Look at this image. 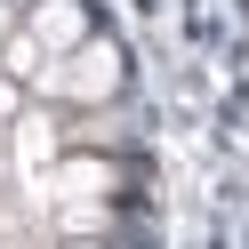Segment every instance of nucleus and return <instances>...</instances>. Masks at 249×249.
Returning a JSON list of instances; mask_svg holds the SVG:
<instances>
[{"label":"nucleus","mask_w":249,"mask_h":249,"mask_svg":"<svg viewBox=\"0 0 249 249\" xmlns=\"http://www.w3.org/2000/svg\"><path fill=\"white\" fill-rule=\"evenodd\" d=\"M49 89H56V97H72V105H105V97L121 89V56L105 49V40H81L72 56H56Z\"/></svg>","instance_id":"obj_1"},{"label":"nucleus","mask_w":249,"mask_h":249,"mask_svg":"<svg viewBox=\"0 0 249 249\" xmlns=\"http://www.w3.org/2000/svg\"><path fill=\"white\" fill-rule=\"evenodd\" d=\"M33 40H40L49 56H72V49L89 40V17H81V0H40V8H33Z\"/></svg>","instance_id":"obj_2"},{"label":"nucleus","mask_w":249,"mask_h":249,"mask_svg":"<svg viewBox=\"0 0 249 249\" xmlns=\"http://www.w3.org/2000/svg\"><path fill=\"white\" fill-rule=\"evenodd\" d=\"M65 249H105V241H89V233H72V241H65Z\"/></svg>","instance_id":"obj_4"},{"label":"nucleus","mask_w":249,"mask_h":249,"mask_svg":"<svg viewBox=\"0 0 249 249\" xmlns=\"http://www.w3.org/2000/svg\"><path fill=\"white\" fill-rule=\"evenodd\" d=\"M24 81H8V72H0V121H8V129H17V113H24V97H17Z\"/></svg>","instance_id":"obj_3"}]
</instances>
